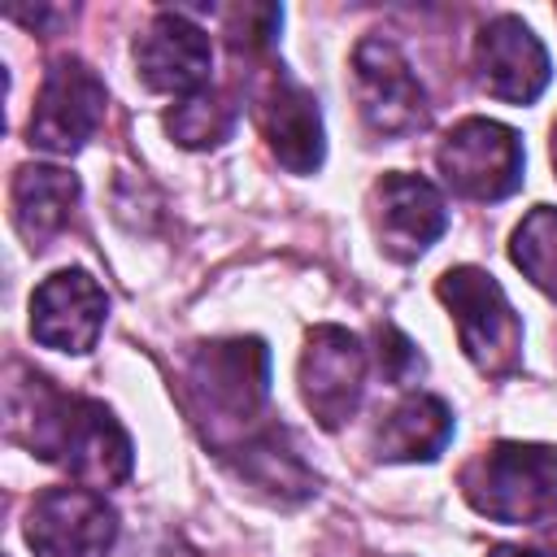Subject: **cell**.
I'll return each instance as SVG.
<instances>
[{
    "instance_id": "cell-1",
    "label": "cell",
    "mask_w": 557,
    "mask_h": 557,
    "mask_svg": "<svg viewBox=\"0 0 557 557\" xmlns=\"http://www.w3.org/2000/svg\"><path fill=\"white\" fill-rule=\"evenodd\" d=\"M4 405L13 440L44 461H61L78 483L109 487L131 474V440L100 400L65 396L44 374L26 370V383H9Z\"/></svg>"
},
{
    "instance_id": "cell-2",
    "label": "cell",
    "mask_w": 557,
    "mask_h": 557,
    "mask_svg": "<svg viewBox=\"0 0 557 557\" xmlns=\"http://www.w3.org/2000/svg\"><path fill=\"white\" fill-rule=\"evenodd\" d=\"M270 396V348L261 339H213L187 361V409L205 440L226 444Z\"/></svg>"
},
{
    "instance_id": "cell-3",
    "label": "cell",
    "mask_w": 557,
    "mask_h": 557,
    "mask_svg": "<svg viewBox=\"0 0 557 557\" xmlns=\"http://www.w3.org/2000/svg\"><path fill=\"white\" fill-rule=\"evenodd\" d=\"M466 500L505 527H540L557 518V448L492 444L461 470Z\"/></svg>"
},
{
    "instance_id": "cell-4",
    "label": "cell",
    "mask_w": 557,
    "mask_h": 557,
    "mask_svg": "<svg viewBox=\"0 0 557 557\" xmlns=\"http://www.w3.org/2000/svg\"><path fill=\"white\" fill-rule=\"evenodd\" d=\"M440 300L448 305L466 357L483 374H509L522 361V322L500 292V283L479 265H453L435 283Z\"/></svg>"
},
{
    "instance_id": "cell-5",
    "label": "cell",
    "mask_w": 557,
    "mask_h": 557,
    "mask_svg": "<svg viewBox=\"0 0 557 557\" xmlns=\"http://www.w3.org/2000/svg\"><path fill=\"white\" fill-rule=\"evenodd\" d=\"M522 139L518 131L492 122V117H466L457 122L440 152L435 165L444 183L466 196V200H505L522 187Z\"/></svg>"
},
{
    "instance_id": "cell-6",
    "label": "cell",
    "mask_w": 557,
    "mask_h": 557,
    "mask_svg": "<svg viewBox=\"0 0 557 557\" xmlns=\"http://www.w3.org/2000/svg\"><path fill=\"white\" fill-rule=\"evenodd\" d=\"M104 104H109V91H104L100 74L78 57H61L44 74V87L35 96V113H30L26 135H30L35 148L70 157L100 131Z\"/></svg>"
},
{
    "instance_id": "cell-7",
    "label": "cell",
    "mask_w": 557,
    "mask_h": 557,
    "mask_svg": "<svg viewBox=\"0 0 557 557\" xmlns=\"http://www.w3.org/2000/svg\"><path fill=\"white\" fill-rule=\"evenodd\" d=\"M35 557H104L117 540V513L96 487H48L26 513Z\"/></svg>"
},
{
    "instance_id": "cell-8",
    "label": "cell",
    "mask_w": 557,
    "mask_h": 557,
    "mask_svg": "<svg viewBox=\"0 0 557 557\" xmlns=\"http://www.w3.org/2000/svg\"><path fill=\"white\" fill-rule=\"evenodd\" d=\"M352 83L361 117L374 135H409L426 122V96L392 39H361L352 52Z\"/></svg>"
},
{
    "instance_id": "cell-9",
    "label": "cell",
    "mask_w": 557,
    "mask_h": 557,
    "mask_svg": "<svg viewBox=\"0 0 557 557\" xmlns=\"http://www.w3.org/2000/svg\"><path fill=\"white\" fill-rule=\"evenodd\" d=\"M300 392L318 426H344L366 392V348L344 326H313L300 352Z\"/></svg>"
},
{
    "instance_id": "cell-10",
    "label": "cell",
    "mask_w": 557,
    "mask_h": 557,
    "mask_svg": "<svg viewBox=\"0 0 557 557\" xmlns=\"http://www.w3.org/2000/svg\"><path fill=\"white\" fill-rule=\"evenodd\" d=\"M213 44L187 13H157L135 39V74L165 96H196L209 87Z\"/></svg>"
},
{
    "instance_id": "cell-11",
    "label": "cell",
    "mask_w": 557,
    "mask_h": 557,
    "mask_svg": "<svg viewBox=\"0 0 557 557\" xmlns=\"http://www.w3.org/2000/svg\"><path fill=\"white\" fill-rule=\"evenodd\" d=\"M474 70H479V83L487 87V96H496L505 104H531L553 78L540 35L522 17H509V13L492 17L479 30Z\"/></svg>"
},
{
    "instance_id": "cell-12",
    "label": "cell",
    "mask_w": 557,
    "mask_h": 557,
    "mask_svg": "<svg viewBox=\"0 0 557 557\" xmlns=\"http://www.w3.org/2000/svg\"><path fill=\"white\" fill-rule=\"evenodd\" d=\"M104 287L87 270H57L30 296V335L57 352H87L104 326Z\"/></svg>"
},
{
    "instance_id": "cell-13",
    "label": "cell",
    "mask_w": 557,
    "mask_h": 557,
    "mask_svg": "<svg viewBox=\"0 0 557 557\" xmlns=\"http://www.w3.org/2000/svg\"><path fill=\"white\" fill-rule=\"evenodd\" d=\"M374 231L383 239V248L396 257V261H413L422 257L448 226V209H444V196L418 178V174H383L374 183Z\"/></svg>"
},
{
    "instance_id": "cell-14",
    "label": "cell",
    "mask_w": 557,
    "mask_h": 557,
    "mask_svg": "<svg viewBox=\"0 0 557 557\" xmlns=\"http://www.w3.org/2000/svg\"><path fill=\"white\" fill-rule=\"evenodd\" d=\"M257 131L278 157V165H287L292 174H313L322 165L326 139H322L318 100L309 87H300L283 70L270 74V83L257 96Z\"/></svg>"
},
{
    "instance_id": "cell-15",
    "label": "cell",
    "mask_w": 557,
    "mask_h": 557,
    "mask_svg": "<svg viewBox=\"0 0 557 557\" xmlns=\"http://www.w3.org/2000/svg\"><path fill=\"white\" fill-rule=\"evenodd\" d=\"M9 200H13V226L30 248H39L70 222L78 205V178L61 165H22L13 174Z\"/></svg>"
},
{
    "instance_id": "cell-16",
    "label": "cell",
    "mask_w": 557,
    "mask_h": 557,
    "mask_svg": "<svg viewBox=\"0 0 557 557\" xmlns=\"http://www.w3.org/2000/svg\"><path fill=\"white\" fill-rule=\"evenodd\" d=\"M231 453H239L235 470L278 505H296L318 487V474L305 466L300 448L292 444V435L283 426H265V431L248 435L244 444H235Z\"/></svg>"
},
{
    "instance_id": "cell-17",
    "label": "cell",
    "mask_w": 557,
    "mask_h": 557,
    "mask_svg": "<svg viewBox=\"0 0 557 557\" xmlns=\"http://www.w3.org/2000/svg\"><path fill=\"white\" fill-rule=\"evenodd\" d=\"M453 440V413L440 396H405L374 431L383 461H435Z\"/></svg>"
},
{
    "instance_id": "cell-18",
    "label": "cell",
    "mask_w": 557,
    "mask_h": 557,
    "mask_svg": "<svg viewBox=\"0 0 557 557\" xmlns=\"http://www.w3.org/2000/svg\"><path fill=\"white\" fill-rule=\"evenodd\" d=\"M509 257L544 296L557 300V209L553 205H535L518 222Z\"/></svg>"
},
{
    "instance_id": "cell-19",
    "label": "cell",
    "mask_w": 557,
    "mask_h": 557,
    "mask_svg": "<svg viewBox=\"0 0 557 557\" xmlns=\"http://www.w3.org/2000/svg\"><path fill=\"white\" fill-rule=\"evenodd\" d=\"M165 126L183 148H213L235 131V104H231V96L205 87L196 96H183L165 113Z\"/></svg>"
},
{
    "instance_id": "cell-20",
    "label": "cell",
    "mask_w": 557,
    "mask_h": 557,
    "mask_svg": "<svg viewBox=\"0 0 557 557\" xmlns=\"http://www.w3.org/2000/svg\"><path fill=\"white\" fill-rule=\"evenodd\" d=\"M283 22L278 4H235L222 13V35L231 44V52H261L274 44Z\"/></svg>"
},
{
    "instance_id": "cell-21",
    "label": "cell",
    "mask_w": 557,
    "mask_h": 557,
    "mask_svg": "<svg viewBox=\"0 0 557 557\" xmlns=\"http://www.w3.org/2000/svg\"><path fill=\"white\" fill-rule=\"evenodd\" d=\"M379 366L392 383H409L413 374H422V357L418 348L396 331V326H379Z\"/></svg>"
},
{
    "instance_id": "cell-22",
    "label": "cell",
    "mask_w": 557,
    "mask_h": 557,
    "mask_svg": "<svg viewBox=\"0 0 557 557\" xmlns=\"http://www.w3.org/2000/svg\"><path fill=\"white\" fill-rule=\"evenodd\" d=\"M487 557H548L544 548H527V544H496Z\"/></svg>"
},
{
    "instance_id": "cell-23",
    "label": "cell",
    "mask_w": 557,
    "mask_h": 557,
    "mask_svg": "<svg viewBox=\"0 0 557 557\" xmlns=\"http://www.w3.org/2000/svg\"><path fill=\"white\" fill-rule=\"evenodd\" d=\"M553 170H557V122H553Z\"/></svg>"
}]
</instances>
